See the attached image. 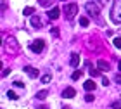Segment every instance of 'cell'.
Returning a JSON list of instances; mask_svg holds the SVG:
<instances>
[{
    "label": "cell",
    "instance_id": "obj_23",
    "mask_svg": "<svg viewBox=\"0 0 121 109\" xmlns=\"http://www.w3.org/2000/svg\"><path fill=\"white\" fill-rule=\"evenodd\" d=\"M50 33H52L54 36H59V30H57V28H52V30H50Z\"/></svg>",
    "mask_w": 121,
    "mask_h": 109
},
{
    "label": "cell",
    "instance_id": "obj_27",
    "mask_svg": "<svg viewBox=\"0 0 121 109\" xmlns=\"http://www.w3.org/2000/svg\"><path fill=\"white\" fill-rule=\"evenodd\" d=\"M9 71H10V69H7V68H5L4 71H2V76H7V74H9Z\"/></svg>",
    "mask_w": 121,
    "mask_h": 109
},
{
    "label": "cell",
    "instance_id": "obj_6",
    "mask_svg": "<svg viewBox=\"0 0 121 109\" xmlns=\"http://www.w3.org/2000/svg\"><path fill=\"white\" fill-rule=\"evenodd\" d=\"M17 43H16V40H14V38H9V40H7V50L9 52H16V50H17Z\"/></svg>",
    "mask_w": 121,
    "mask_h": 109
},
{
    "label": "cell",
    "instance_id": "obj_26",
    "mask_svg": "<svg viewBox=\"0 0 121 109\" xmlns=\"http://www.w3.org/2000/svg\"><path fill=\"white\" fill-rule=\"evenodd\" d=\"M114 80H116V81H118V83H121V73H118L116 76H114Z\"/></svg>",
    "mask_w": 121,
    "mask_h": 109
},
{
    "label": "cell",
    "instance_id": "obj_20",
    "mask_svg": "<svg viewBox=\"0 0 121 109\" xmlns=\"http://www.w3.org/2000/svg\"><path fill=\"white\" fill-rule=\"evenodd\" d=\"M81 74H83V73H81L80 69H76V71L73 73V80H78V78H81Z\"/></svg>",
    "mask_w": 121,
    "mask_h": 109
},
{
    "label": "cell",
    "instance_id": "obj_10",
    "mask_svg": "<svg viewBox=\"0 0 121 109\" xmlns=\"http://www.w3.org/2000/svg\"><path fill=\"white\" fill-rule=\"evenodd\" d=\"M83 87H85V90H86V92L95 90V83H93V80H86L85 83H83Z\"/></svg>",
    "mask_w": 121,
    "mask_h": 109
},
{
    "label": "cell",
    "instance_id": "obj_19",
    "mask_svg": "<svg viewBox=\"0 0 121 109\" xmlns=\"http://www.w3.org/2000/svg\"><path fill=\"white\" fill-rule=\"evenodd\" d=\"M50 78H52L50 74H43L40 80H42V83H48V81H50Z\"/></svg>",
    "mask_w": 121,
    "mask_h": 109
},
{
    "label": "cell",
    "instance_id": "obj_31",
    "mask_svg": "<svg viewBox=\"0 0 121 109\" xmlns=\"http://www.w3.org/2000/svg\"><path fill=\"white\" fill-rule=\"evenodd\" d=\"M62 109H71V107H68V106H66V107H62Z\"/></svg>",
    "mask_w": 121,
    "mask_h": 109
},
{
    "label": "cell",
    "instance_id": "obj_29",
    "mask_svg": "<svg viewBox=\"0 0 121 109\" xmlns=\"http://www.w3.org/2000/svg\"><path fill=\"white\" fill-rule=\"evenodd\" d=\"M38 109H48L47 106H40V107H38Z\"/></svg>",
    "mask_w": 121,
    "mask_h": 109
},
{
    "label": "cell",
    "instance_id": "obj_15",
    "mask_svg": "<svg viewBox=\"0 0 121 109\" xmlns=\"http://www.w3.org/2000/svg\"><path fill=\"white\" fill-rule=\"evenodd\" d=\"M33 12H35V9H33V7H26V9L23 10V14H24V16H31Z\"/></svg>",
    "mask_w": 121,
    "mask_h": 109
},
{
    "label": "cell",
    "instance_id": "obj_12",
    "mask_svg": "<svg viewBox=\"0 0 121 109\" xmlns=\"http://www.w3.org/2000/svg\"><path fill=\"white\" fill-rule=\"evenodd\" d=\"M31 26H35V28H40V26H42V19L38 17V16H33V17H31Z\"/></svg>",
    "mask_w": 121,
    "mask_h": 109
},
{
    "label": "cell",
    "instance_id": "obj_7",
    "mask_svg": "<svg viewBox=\"0 0 121 109\" xmlns=\"http://www.w3.org/2000/svg\"><path fill=\"white\" fill-rule=\"evenodd\" d=\"M47 14H48V17H50V19H57L59 14H60V9H59V7H52Z\"/></svg>",
    "mask_w": 121,
    "mask_h": 109
},
{
    "label": "cell",
    "instance_id": "obj_11",
    "mask_svg": "<svg viewBox=\"0 0 121 109\" xmlns=\"http://www.w3.org/2000/svg\"><path fill=\"white\" fill-rule=\"evenodd\" d=\"M24 71L30 74V78H36V76H38V71H36L35 68H31V66H26V68H24Z\"/></svg>",
    "mask_w": 121,
    "mask_h": 109
},
{
    "label": "cell",
    "instance_id": "obj_21",
    "mask_svg": "<svg viewBox=\"0 0 121 109\" xmlns=\"http://www.w3.org/2000/svg\"><path fill=\"white\" fill-rule=\"evenodd\" d=\"M111 107H112V109H121V100L112 102V104H111Z\"/></svg>",
    "mask_w": 121,
    "mask_h": 109
},
{
    "label": "cell",
    "instance_id": "obj_13",
    "mask_svg": "<svg viewBox=\"0 0 121 109\" xmlns=\"http://www.w3.org/2000/svg\"><path fill=\"white\" fill-rule=\"evenodd\" d=\"M47 95H48V92H47V90H40V92L36 94V99H40V100H45V99H47Z\"/></svg>",
    "mask_w": 121,
    "mask_h": 109
},
{
    "label": "cell",
    "instance_id": "obj_14",
    "mask_svg": "<svg viewBox=\"0 0 121 109\" xmlns=\"http://www.w3.org/2000/svg\"><path fill=\"white\" fill-rule=\"evenodd\" d=\"M112 43H114V47H116V48H121V36H116L112 40Z\"/></svg>",
    "mask_w": 121,
    "mask_h": 109
},
{
    "label": "cell",
    "instance_id": "obj_17",
    "mask_svg": "<svg viewBox=\"0 0 121 109\" xmlns=\"http://www.w3.org/2000/svg\"><path fill=\"white\" fill-rule=\"evenodd\" d=\"M88 23H90L88 17H80V24H81V26H85V28H86V26H88Z\"/></svg>",
    "mask_w": 121,
    "mask_h": 109
},
{
    "label": "cell",
    "instance_id": "obj_3",
    "mask_svg": "<svg viewBox=\"0 0 121 109\" xmlns=\"http://www.w3.org/2000/svg\"><path fill=\"white\" fill-rule=\"evenodd\" d=\"M100 7L102 5L99 4V2H86V5H85V9H86V12H88L90 16H99V12H100Z\"/></svg>",
    "mask_w": 121,
    "mask_h": 109
},
{
    "label": "cell",
    "instance_id": "obj_5",
    "mask_svg": "<svg viewBox=\"0 0 121 109\" xmlns=\"http://www.w3.org/2000/svg\"><path fill=\"white\" fill-rule=\"evenodd\" d=\"M74 95H76V90L73 88V87H68V88L62 92V97H66V99H73Z\"/></svg>",
    "mask_w": 121,
    "mask_h": 109
},
{
    "label": "cell",
    "instance_id": "obj_25",
    "mask_svg": "<svg viewBox=\"0 0 121 109\" xmlns=\"http://www.w3.org/2000/svg\"><path fill=\"white\" fill-rule=\"evenodd\" d=\"M14 85H16V87H24V83H23V81H19V80H16Z\"/></svg>",
    "mask_w": 121,
    "mask_h": 109
},
{
    "label": "cell",
    "instance_id": "obj_8",
    "mask_svg": "<svg viewBox=\"0 0 121 109\" xmlns=\"http://www.w3.org/2000/svg\"><path fill=\"white\" fill-rule=\"evenodd\" d=\"M69 64H71L73 68L78 66V64H80V54H76V52L71 54V61H69Z\"/></svg>",
    "mask_w": 121,
    "mask_h": 109
},
{
    "label": "cell",
    "instance_id": "obj_4",
    "mask_svg": "<svg viewBox=\"0 0 121 109\" xmlns=\"http://www.w3.org/2000/svg\"><path fill=\"white\" fill-rule=\"evenodd\" d=\"M30 48H31V50L35 52V54H40L43 48H45V42H43V40H35V42L31 43V47H30Z\"/></svg>",
    "mask_w": 121,
    "mask_h": 109
},
{
    "label": "cell",
    "instance_id": "obj_2",
    "mask_svg": "<svg viewBox=\"0 0 121 109\" xmlns=\"http://www.w3.org/2000/svg\"><path fill=\"white\" fill-rule=\"evenodd\" d=\"M76 14H78V5H76V4H68V5H64V16H66V19H68V21L74 19Z\"/></svg>",
    "mask_w": 121,
    "mask_h": 109
},
{
    "label": "cell",
    "instance_id": "obj_22",
    "mask_svg": "<svg viewBox=\"0 0 121 109\" xmlns=\"http://www.w3.org/2000/svg\"><path fill=\"white\" fill-rule=\"evenodd\" d=\"M85 100H86V102H92V100H93V95H92V94H86V95H85Z\"/></svg>",
    "mask_w": 121,
    "mask_h": 109
},
{
    "label": "cell",
    "instance_id": "obj_24",
    "mask_svg": "<svg viewBox=\"0 0 121 109\" xmlns=\"http://www.w3.org/2000/svg\"><path fill=\"white\" fill-rule=\"evenodd\" d=\"M90 74L93 76V78H95V76H99V74H100V73H99V71H95V69H90Z\"/></svg>",
    "mask_w": 121,
    "mask_h": 109
},
{
    "label": "cell",
    "instance_id": "obj_30",
    "mask_svg": "<svg viewBox=\"0 0 121 109\" xmlns=\"http://www.w3.org/2000/svg\"><path fill=\"white\" fill-rule=\"evenodd\" d=\"M118 68H119V69H121V59H119V62H118Z\"/></svg>",
    "mask_w": 121,
    "mask_h": 109
},
{
    "label": "cell",
    "instance_id": "obj_18",
    "mask_svg": "<svg viewBox=\"0 0 121 109\" xmlns=\"http://www.w3.org/2000/svg\"><path fill=\"white\" fill-rule=\"evenodd\" d=\"M38 2H40L42 7H48V5L52 4V0H38Z\"/></svg>",
    "mask_w": 121,
    "mask_h": 109
},
{
    "label": "cell",
    "instance_id": "obj_1",
    "mask_svg": "<svg viewBox=\"0 0 121 109\" xmlns=\"http://www.w3.org/2000/svg\"><path fill=\"white\" fill-rule=\"evenodd\" d=\"M111 19L116 24H121V0H114L111 9Z\"/></svg>",
    "mask_w": 121,
    "mask_h": 109
},
{
    "label": "cell",
    "instance_id": "obj_9",
    "mask_svg": "<svg viewBox=\"0 0 121 109\" xmlns=\"http://www.w3.org/2000/svg\"><path fill=\"white\" fill-rule=\"evenodd\" d=\"M97 68L100 69V71H109V62L104 61V59H100V61L97 62Z\"/></svg>",
    "mask_w": 121,
    "mask_h": 109
},
{
    "label": "cell",
    "instance_id": "obj_28",
    "mask_svg": "<svg viewBox=\"0 0 121 109\" xmlns=\"http://www.w3.org/2000/svg\"><path fill=\"white\" fill-rule=\"evenodd\" d=\"M102 85L107 87V85H109V80H107V78H102Z\"/></svg>",
    "mask_w": 121,
    "mask_h": 109
},
{
    "label": "cell",
    "instance_id": "obj_16",
    "mask_svg": "<svg viewBox=\"0 0 121 109\" xmlns=\"http://www.w3.org/2000/svg\"><path fill=\"white\" fill-rule=\"evenodd\" d=\"M7 97H9L10 100H17V95H16L12 90H9V92H7Z\"/></svg>",
    "mask_w": 121,
    "mask_h": 109
}]
</instances>
